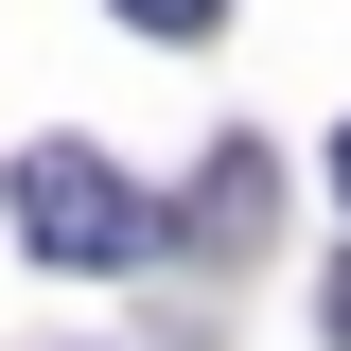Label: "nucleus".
Here are the masks:
<instances>
[{
  "mask_svg": "<svg viewBox=\"0 0 351 351\" xmlns=\"http://www.w3.org/2000/svg\"><path fill=\"white\" fill-rule=\"evenodd\" d=\"M263 211H281V176H263V141H211V176H193V211H176V246H263Z\"/></svg>",
  "mask_w": 351,
  "mask_h": 351,
  "instance_id": "nucleus-2",
  "label": "nucleus"
},
{
  "mask_svg": "<svg viewBox=\"0 0 351 351\" xmlns=\"http://www.w3.org/2000/svg\"><path fill=\"white\" fill-rule=\"evenodd\" d=\"M106 18H141V36H211L228 0H106Z\"/></svg>",
  "mask_w": 351,
  "mask_h": 351,
  "instance_id": "nucleus-3",
  "label": "nucleus"
},
{
  "mask_svg": "<svg viewBox=\"0 0 351 351\" xmlns=\"http://www.w3.org/2000/svg\"><path fill=\"white\" fill-rule=\"evenodd\" d=\"M334 193H351V123H334Z\"/></svg>",
  "mask_w": 351,
  "mask_h": 351,
  "instance_id": "nucleus-5",
  "label": "nucleus"
},
{
  "mask_svg": "<svg viewBox=\"0 0 351 351\" xmlns=\"http://www.w3.org/2000/svg\"><path fill=\"white\" fill-rule=\"evenodd\" d=\"M18 246L53 263V281H123V263H158V193H141L123 158H88V141H36L18 158Z\"/></svg>",
  "mask_w": 351,
  "mask_h": 351,
  "instance_id": "nucleus-1",
  "label": "nucleus"
},
{
  "mask_svg": "<svg viewBox=\"0 0 351 351\" xmlns=\"http://www.w3.org/2000/svg\"><path fill=\"white\" fill-rule=\"evenodd\" d=\"M316 316H334V351H351V263H334V299H316Z\"/></svg>",
  "mask_w": 351,
  "mask_h": 351,
  "instance_id": "nucleus-4",
  "label": "nucleus"
}]
</instances>
